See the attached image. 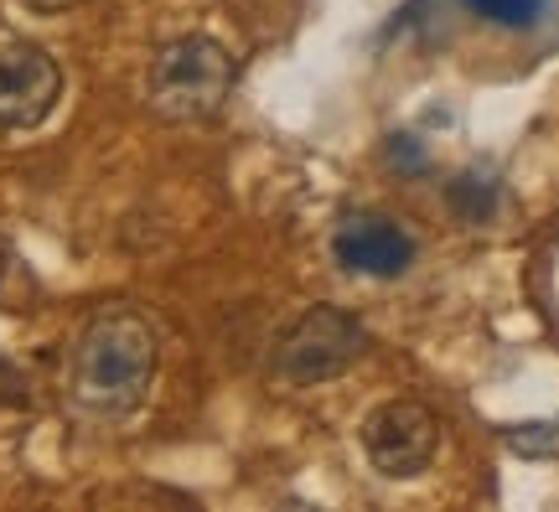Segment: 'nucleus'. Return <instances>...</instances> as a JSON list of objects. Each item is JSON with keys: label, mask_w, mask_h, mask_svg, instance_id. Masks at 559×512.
Returning <instances> with one entry per match:
<instances>
[{"label": "nucleus", "mask_w": 559, "mask_h": 512, "mask_svg": "<svg viewBox=\"0 0 559 512\" xmlns=\"http://www.w3.org/2000/svg\"><path fill=\"white\" fill-rule=\"evenodd\" d=\"M160 342L140 311H99L79 332L73 347V398L99 419H124L135 414L156 383Z\"/></svg>", "instance_id": "1"}, {"label": "nucleus", "mask_w": 559, "mask_h": 512, "mask_svg": "<svg viewBox=\"0 0 559 512\" xmlns=\"http://www.w3.org/2000/svg\"><path fill=\"white\" fill-rule=\"evenodd\" d=\"M234 88V58L223 52L213 37H177L166 41L151 62V79H145V99L160 119L171 124H192V119L218 115L223 99Z\"/></svg>", "instance_id": "2"}, {"label": "nucleus", "mask_w": 559, "mask_h": 512, "mask_svg": "<svg viewBox=\"0 0 559 512\" xmlns=\"http://www.w3.org/2000/svg\"><path fill=\"white\" fill-rule=\"evenodd\" d=\"M362 342H368V332H362L347 311H337V306H317V311H306L290 332L280 336L275 378L280 383H290V389L326 383V378L347 373V368L358 362Z\"/></svg>", "instance_id": "3"}, {"label": "nucleus", "mask_w": 559, "mask_h": 512, "mask_svg": "<svg viewBox=\"0 0 559 512\" xmlns=\"http://www.w3.org/2000/svg\"><path fill=\"white\" fill-rule=\"evenodd\" d=\"M62 68L37 41H0V130H37L58 109Z\"/></svg>", "instance_id": "4"}, {"label": "nucleus", "mask_w": 559, "mask_h": 512, "mask_svg": "<svg viewBox=\"0 0 559 512\" xmlns=\"http://www.w3.org/2000/svg\"><path fill=\"white\" fill-rule=\"evenodd\" d=\"M436 414L415 404V398H394V404H383V409L368 414V425H362V451L373 461V472L383 476H419L430 466V455H436Z\"/></svg>", "instance_id": "5"}, {"label": "nucleus", "mask_w": 559, "mask_h": 512, "mask_svg": "<svg viewBox=\"0 0 559 512\" xmlns=\"http://www.w3.org/2000/svg\"><path fill=\"white\" fill-rule=\"evenodd\" d=\"M332 254H337L342 270L368 279H394L415 264V238L404 234L394 217L383 213H353L337 223L332 234Z\"/></svg>", "instance_id": "6"}, {"label": "nucleus", "mask_w": 559, "mask_h": 512, "mask_svg": "<svg viewBox=\"0 0 559 512\" xmlns=\"http://www.w3.org/2000/svg\"><path fill=\"white\" fill-rule=\"evenodd\" d=\"M544 5L549 0H466V11L481 21H492V26H508V32H523V26H534L544 16Z\"/></svg>", "instance_id": "7"}, {"label": "nucleus", "mask_w": 559, "mask_h": 512, "mask_svg": "<svg viewBox=\"0 0 559 512\" xmlns=\"http://www.w3.org/2000/svg\"><path fill=\"white\" fill-rule=\"evenodd\" d=\"M26 11H41V16H58V11H68V5H79V0H21Z\"/></svg>", "instance_id": "8"}, {"label": "nucleus", "mask_w": 559, "mask_h": 512, "mask_svg": "<svg viewBox=\"0 0 559 512\" xmlns=\"http://www.w3.org/2000/svg\"><path fill=\"white\" fill-rule=\"evenodd\" d=\"M0 270H5V249H0Z\"/></svg>", "instance_id": "9"}]
</instances>
